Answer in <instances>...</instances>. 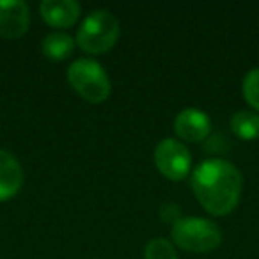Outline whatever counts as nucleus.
<instances>
[{
  "instance_id": "obj_1",
  "label": "nucleus",
  "mask_w": 259,
  "mask_h": 259,
  "mask_svg": "<svg viewBox=\"0 0 259 259\" xmlns=\"http://www.w3.org/2000/svg\"><path fill=\"white\" fill-rule=\"evenodd\" d=\"M192 188L206 211L224 217L236 208L243 178L236 165L227 160L213 158L199 163L192 174Z\"/></svg>"
},
{
  "instance_id": "obj_2",
  "label": "nucleus",
  "mask_w": 259,
  "mask_h": 259,
  "mask_svg": "<svg viewBox=\"0 0 259 259\" xmlns=\"http://www.w3.org/2000/svg\"><path fill=\"white\" fill-rule=\"evenodd\" d=\"M172 241L183 250L190 252H211L222 241V234L215 222L208 219H197V217H187L178 219L172 224Z\"/></svg>"
},
{
  "instance_id": "obj_3",
  "label": "nucleus",
  "mask_w": 259,
  "mask_h": 259,
  "mask_svg": "<svg viewBox=\"0 0 259 259\" xmlns=\"http://www.w3.org/2000/svg\"><path fill=\"white\" fill-rule=\"evenodd\" d=\"M119 37V22L110 11L98 9L87 15L76 34V43L87 54H103Z\"/></svg>"
},
{
  "instance_id": "obj_4",
  "label": "nucleus",
  "mask_w": 259,
  "mask_h": 259,
  "mask_svg": "<svg viewBox=\"0 0 259 259\" xmlns=\"http://www.w3.org/2000/svg\"><path fill=\"white\" fill-rule=\"evenodd\" d=\"M68 82L89 103H103L110 94V78L93 59H78L68 68Z\"/></svg>"
},
{
  "instance_id": "obj_5",
  "label": "nucleus",
  "mask_w": 259,
  "mask_h": 259,
  "mask_svg": "<svg viewBox=\"0 0 259 259\" xmlns=\"http://www.w3.org/2000/svg\"><path fill=\"white\" fill-rule=\"evenodd\" d=\"M155 165L169 180H185L192 167L190 151L176 139H163L155 148Z\"/></svg>"
},
{
  "instance_id": "obj_6",
  "label": "nucleus",
  "mask_w": 259,
  "mask_h": 259,
  "mask_svg": "<svg viewBox=\"0 0 259 259\" xmlns=\"http://www.w3.org/2000/svg\"><path fill=\"white\" fill-rule=\"evenodd\" d=\"M29 23L30 11L23 0H0V36L8 39L23 36Z\"/></svg>"
},
{
  "instance_id": "obj_7",
  "label": "nucleus",
  "mask_w": 259,
  "mask_h": 259,
  "mask_svg": "<svg viewBox=\"0 0 259 259\" xmlns=\"http://www.w3.org/2000/svg\"><path fill=\"white\" fill-rule=\"evenodd\" d=\"M174 130L183 141L201 142L211 132V119L199 108H185L174 119Z\"/></svg>"
},
{
  "instance_id": "obj_8",
  "label": "nucleus",
  "mask_w": 259,
  "mask_h": 259,
  "mask_svg": "<svg viewBox=\"0 0 259 259\" xmlns=\"http://www.w3.org/2000/svg\"><path fill=\"white\" fill-rule=\"evenodd\" d=\"M39 13L48 25L66 29L78 20L80 4L75 0H43L39 4Z\"/></svg>"
},
{
  "instance_id": "obj_9",
  "label": "nucleus",
  "mask_w": 259,
  "mask_h": 259,
  "mask_svg": "<svg viewBox=\"0 0 259 259\" xmlns=\"http://www.w3.org/2000/svg\"><path fill=\"white\" fill-rule=\"evenodd\" d=\"M23 183V170L11 153L0 149V201H9Z\"/></svg>"
},
{
  "instance_id": "obj_10",
  "label": "nucleus",
  "mask_w": 259,
  "mask_h": 259,
  "mask_svg": "<svg viewBox=\"0 0 259 259\" xmlns=\"http://www.w3.org/2000/svg\"><path fill=\"white\" fill-rule=\"evenodd\" d=\"M75 50V39L69 34L52 32L41 41V52L50 61H64Z\"/></svg>"
},
{
  "instance_id": "obj_11",
  "label": "nucleus",
  "mask_w": 259,
  "mask_h": 259,
  "mask_svg": "<svg viewBox=\"0 0 259 259\" xmlns=\"http://www.w3.org/2000/svg\"><path fill=\"white\" fill-rule=\"evenodd\" d=\"M231 130L243 141L259 139V115L250 110L236 112L231 119Z\"/></svg>"
},
{
  "instance_id": "obj_12",
  "label": "nucleus",
  "mask_w": 259,
  "mask_h": 259,
  "mask_svg": "<svg viewBox=\"0 0 259 259\" xmlns=\"http://www.w3.org/2000/svg\"><path fill=\"white\" fill-rule=\"evenodd\" d=\"M144 259H178L172 243L165 238H153L146 245Z\"/></svg>"
},
{
  "instance_id": "obj_13",
  "label": "nucleus",
  "mask_w": 259,
  "mask_h": 259,
  "mask_svg": "<svg viewBox=\"0 0 259 259\" xmlns=\"http://www.w3.org/2000/svg\"><path fill=\"white\" fill-rule=\"evenodd\" d=\"M243 96L248 105L259 110V68L250 69L243 78Z\"/></svg>"
}]
</instances>
